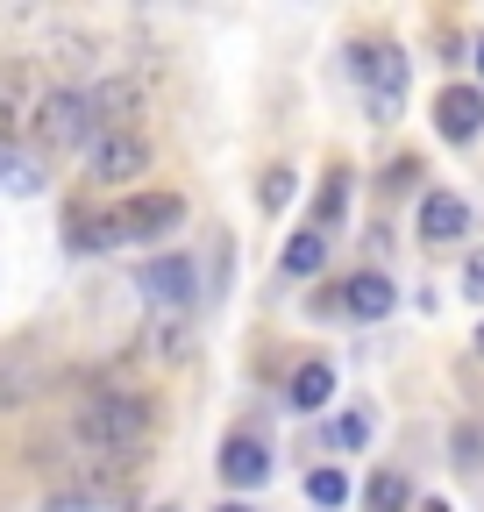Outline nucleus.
<instances>
[{
	"mask_svg": "<svg viewBox=\"0 0 484 512\" xmlns=\"http://www.w3.org/2000/svg\"><path fill=\"white\" fill-rule=\"evenodd\" d=\"M221 512H257V505H242V498H228V505H221Z\"/></svg>",
	"mask_w": 484,
	"mask_h": 512,
	"instance_id": "nucleus-22",
	"label": "nucleus"
},
{
	"mask_svg": "<svg viewBox=\"0 0 484 512\" xmlns=\"http://www.w3.org/2000/svg\"><path fill=\"white\" fill-rule=\"evenodd\" d=\"M36 377H43V370H36V363H22V356H15V363H0V406H29Z\"/></svg>",
	"mask_w": 484,
	"mask_h": 512,
	"instance_id": "nucleus-14",
	"label": "nucleus"
},
{
	"mask_svg": "<svg viewBox=\"0 0 484 512\" xmlns=\"http://www.w3.org/2000/svg\"><path fill=\"white\" fill-rule=\"evenodd\" d=\"M342 306H349L356 320H385V313L399 306V292H392V278H378V271H356V278L342 285Z\"/></svg>",
	"mask_w": 484,
	"mask_h": 512,
	"instance_id": "nucleus-10",
	"label": "nucleus"
},
{
	"mask_svg": "<svg viewBox=\"0 0 484 512\" xmlns=\"http://www.w3.org/2000/svg\"><path fill=\"white\" fill-rule=\"evenodd\" d=\"M285 399H292V413H321V406L335 399V370H328V363H299Z\"/></svg>",
	"mask_w": 484,
	"mask_h": 512,
	"instance_id": "nucleus-12",
	"label": "nucleus"
},
{
	"mask_svg": "<svg viewBox=\"0 0 484 512\" xmlns=\"http://www.w3.org/2000/svg\"><path fill=\"white\" fill-rule=\"evenodd\" d=\"M456 463H470V470L484 463V427H470V434L456 427Z\"/></svg>",
	"mask_w": 484,
	"mask_h": 512,
	"instance_id": "nucleus-18",
	"label": "nucleus"
},
{
	"mask_svg": "<svg viewBox=\"0 0 484 512\" xmlns=\"http://www.w3.org/2000/svg\"><path fill=\"white\" fill-rule=\"evenodd\" d=\"M477 356H484V328H477Z\"/></svg>",
	"mask_w": 484,
	"mask_h": 512,
	"instance_id": "nucleus-25",
	"label": "nucleus"
},
{
	"mask_svg": "<svg viewBox=\"0 0 484 512\" xmlns=\"http://www.w3.org/2000/svg\"><path fill=\"white\" fill-rule=\"evenodd\" d=\"M463 292H470V299H484V256H470V271H463Z\"/></svg>",
	"mask_w": 484,
	"mask_h": 512,
	"instance_id": "nucleus-21",
	"label": "nucleus"
},
{
	"mask_svg": "<svg viewBox=\"0 0 484 512\" xmlns=\"http://www.w3.org/2000/svg\"><path fill=\"white\" fill-rule=\"evenodd\" d=\"M136 285H143V299H150L157 313L178 320V313L193 306V256H157V264H143Z\"/></svg>",
	"mask_w": 484,
	"mask_h": 512,
	"instance_id": "nucleus-7",
	"label": "nucleus"
},
{
	"mask_svg": "<svg viewBox=\"0 0 484 512\" xmlns=\"http://www.w3.org/2000/svg\"><path fill=\"white\" fill-rule=\"evenodd\" d=\"M363 505H371V512H406V505H413L406 470H378V477H371V491H363Z\"/></svg>",
	"mask_w": 484,
	"mask_h": 512,
	"instance_id": "nucleus-13",
	"label": "nucleus"
},
{
	"mask_svg": "<svg viewBox=\"0 0 484 512\" xmlns=\"http://www.w3.org/2000/svg\"><path fill=\"white\" fill-rule=\"evenodd\" d=\"M221 477H228V491H257L271 477V448L257 434H228L221 441Z\"/></svg>",
	"mask_w": 484,
	"mask_h": 512,
	"instance_id": "nucleus-8",
	"label": "nucleus"
},
{
	"mask_svg": "<svg viewBox=\"0 0 484 512\" xmlns=\"http://www.w3.org/2000/svg\"><path fill=\"white\" fill-rule=\"evenodd\" d=\"M285 192H292V178H285V171H271V178H264V207H285Z\"/></svg>",
	"mask_w": 484,
	"mask_h": 512,
	"instance_id": "nucleus-20",
	"label": "nucleus"
},
{
	"mask_svg": "<svg viewBox=\"0 0 484 512\" xmlns=\"http://www.w3.org/2000/svg\"><path fill=\"white\" fill-rule=\"evenodd\" d=\"M65 434L86 448V456H143V441H150V399L136 392H93L72 406Z\"/></svg>",
	"mask_w": 484,
	"mask_h": 512,
	"instance_id": "nucleus-1",
	"label": "nucleus"
},
{
	"mask_svg": "<svg viewBox=\"0 0 484 512\" xmlns=\"http://www.w3.org/2000/svg\"><path fill=\"white\" fill-rule=\"evenodd\" d=\"M328 264V228H299V235H285V249H278V271L285 278H314Z\"/></svg>",
	"mask_w": 484,
	"mask_h": 512,
	"instance_id": "nucleus-11",
	"label": "nucleus"
},
{
	"mask_svg": "<svg viewBox=\"0 0 484 512\" xmlns=\"http://www.w3.org/2000/svg\"><path fill=\"white\" fill-rule=\"evenodd\" d=\"M93 136H100V114H93L86 86H57L36 100V143L43 150H86Z\"/></svg>",
	"mask_w": 484,
	"mask_h": 512,
	"instance_id": "nucleus-2",
	"label": "nucleus"
},
{
	"mask_svg": "<svg viewBox=\"0 0 484 512\" xmlns=\"http://www.w3.org/2000/svg\"><path fill=\"white\" fill-rule=\"evenodd\" d=\"M420 235H428V242H463L470 235L463 192H428V200H420Z\"/></svg>",
	"mask_w": 484,
	"mask_h": 512,
	"instance_id": "nucleus-9",
	"label": "nucleus"
},
{
	"mask_svg": "<svg viewBox=\"0 0 484 512\" xmlns=\"http://www.w3.org/2000/svg\"><path fill=\"white\" fill-rule=\"evenodd\" d=\"M420 512H449V505H442V498H428V505H420Z\"/></svg>",
	"mask_w": 484,
	"mask_h": 512,
	"instance_id": "nucleus-24",
	"label": "nucleus"
},
{
	"mask_svg": "<svg viewBox=\"0 0 484 512\" xmlns=\"http://www.w3.org/2000/svg\"><path fill=\"white\" fill-rule=\"evenodd\" d=\"M435 136L442 143H477L484 136V86H442L435 93Z\"/></svg>",
	"mask_w": 484,
	"mask_h": 512,
	"instance_id": "nucleus-6",
	"label": "nucleus"
},
{
	"mask_svg": "<svg viewBox=\"0 0 484 512\" xmlns=\"http://www.w3.org/2000/svg\"><path fill=\"white\" fill-rule=\"evenodd\" d=\"M363 434H371V420H363V413H342V420L328 427V441H335V448H363Z\"/></svg>",
	"mask_w": 484,
	"mask_h": 512,
	"instance_id": "nucleus-17",
	"label": "nucleus"
},
{
	"mask_svg": "<svg viewBox=\"0 0 484 512\" xmlns=\"http://www.w3.org/2000/svg\"><path fill=\"white\" fill-rule=\"evenodd\" d=\"M143 164H150V143L136 136V128H107V136H93L86 178H93V185H129Z\"/></svg>",
	"mask_w": 484,
	"mask_h": 512,
	"instance_id": "nucleus-5",
	"label": "nucleus"
},
{
	"mask_svg": "<svg viewBox=\"0 0 484 512\" xmlns=\"http://www.w3.org/2000/svg\"><path fill=\"white\" fill-rule=\"evenodd\" d=\"M342 200H349V185H342V178H335V185H328V192H321V221H335V214H342Z\"/></svg>",
	"mask_w": 484,
	"mask_h": 512,
	"instance_id": "nucleus-19",
	"label": "nucleus"
},
{
	"mask_svg": "<svg viewBox=\"0 0 484 512\" xmlns=\"http://www.w3.org/2000/svg\"><path fill=\"white\" fill-rule=\"evenodd\" d=\"M100 228H107V242H157L171 228H186V200L178 192H129Z\"/></svg>",
	"mask_w": 484,
	"mask_h": 512,
	"instance_id": "nucleus-3",
	"label": "nucleus"
},
{
	"mask_svg": "<svg viewBox=\"0 0 484 512\" xmlns=\"http://www.w3.org/2000/svg\"><path fill=\"white\" fill-rule=\"evenodd\" d=\"M307 498H314V505H342V498H349V477H342V470H314V477H307Z\"/></svg>",
	"mask_w": 484,
	"mask_h": 512,
	"instance_id": "nucleus-16",
	"label": "nucleus"
},
{
	"mask_svg": "<svg viewBox=\"0 0 484 512\" xmlns=\"http://www.w3.org/2000/svg\"><path fill=\"white\" fill-rule=\"evenodd\" d=\"M349 72H356L363 86H371V107H378V114H399L406 79H413L399 43H356V50H349Z\"/></svg>",
	"mask_w": 484,
	"mask_h": 512,
	"instance_id": "nucleus-4",
	"label": "nucleus"
},
{
	"mask_svg": "<svg viewBox=\"0 0 484 512\" xmlns=\"http://www.w3.org/2000/svg\"><path fill=\"white\" fill-rule=\"evenodd\" d=\"M477 79H484V36H477Z\"/></svg>",
	"mask_w": 484,
	"mask_h": 512,
	"instance_id": "nucleus-23",
	"label": "nucleus"
},
{
	"mask_svg": "<svg viewBox=\"0 0 484 512\" xmlns=\"http://www.w3.org/2000/svg\"><path fill=\"white\" fill-rule=\"evenodd\" d=\"M150 349L171 363L178 349H186V320H171V313H157V328H150Z\"/></svg>",
	"mask_w": 484,
	"mask_h": 512,
	"instance_id": "nucleus-15",
	"label": "nucleus"
}]
</instances>
